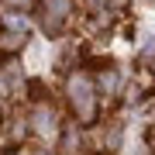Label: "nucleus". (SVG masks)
<instances>
[{
    "label": "nucleus",
    "instance_id": "obj_5",
    "mask_svg": "<svg viewBox=\"0 0 155 155\" xmlns=\"http://www.w3.org/2000/svg\"><path fill=\"white\" fill-rule=\"evenodd\" d=\"M93 86H97V93H104V97H117V90H121V72L117 69H104L93 79Z\"/></svg>",
    "mask_w": 155,
    "mask_h": 155
},
{
    "label": "nucleus",
    "instance_id": "obj_11",
    "mask_svg": "<svg viewBox=\"0 0 155 155\" xmlns=\"http://www.w3.org/2000/svg\"><path fill=\"white\" fill-rule=\"evenodd\" d=\"M141 4H145V7H155V0H141Z\"/></svg>",
    "mask_w": 155,
    "mask_h": 155
},
{
    "label": "nucleus",
    "instance_id": "obj_6",
    "mask_svg": "<svg viewBox=\"0 0 155 155\" xmlns=\"http://www.w3.org/2000/svg\"><path fill=\"white\" fill-rule=\"evenodd\" d=\"M4 79H7V93H21L24 90V69H21V62H7L4 66Z\"/></svg>",
    "mask_w": 155,
    "mask_h": 155
},
{
    "label": "nucleus",
    "instance_id": "obj_3",
    "mask_svg": "<svg viewBox=\"0 0 155 155\" xmlns=\"http://www.w3.org/2000/svg\"><path fill=\"white\" fill-rule=\"evenodd\" d=\"M72 14V0H45V28L52 35L62 31V24L69 21Z\"/></svg>",
    "mask_w": 155,
    "mask_h": 155
},
{
    "label": "nucleus",
    "instance_id": "obj_7",
    "mask_svg": "<svg viewBox=\"0 0 155 155\" xmlns=\"http://www.w3.org/2000/svg\"><path fill=\"white\" fill-rule=\"evenodd\" d=\"M24 38H28V31L7 28L4 35H0V48H4V52H17V48H24Z\"/></svg>",
    "mask_w": 155,
    "mask_h": 155
},
{
    "label": "nucleus",
    "instance_id": "obj_9",
    "mask_svg": "<svg viewBox=\"0 0 155 155\" xmlns=\"http://www.w3.org/2000/svg\"><path fill=\"white\" fill-rule=\"evenodd\" d=\"M107 4H110V0H86V7H90L93 14H104V11H107Z\"/></svg>",
    "mask_w": 155,
    "mask_h": 155
},
{
    "label": "nucleus",
    "instance_id": "obj_2",
    "mask_svg": "<svg viewBox=\"0 0 155 155\" xmlns=\"http://www.w3.org/2000/svg\"><path fill=\"white\" fill-rule=\"evenodd\" d=\"M28 124H31V131H35V138H41V141H48V145H55L59 138V114H55V107H48V104H38L31 110L28 117Z\"/></svg>",
    "mask_w": 155,
    "mask_h": 155
},
{
    "label": "nucleus",
    "instance_id": "obj_1",
    "mask_svg": "<svg viewBox=\"0 0 155 155\" xmlns=\"http://www.w3.org/2000/svg\"><path fill=\"white\" fill-rule=\"evenodd\" d=\"M66 97L72 104V114H76V124H93L97 121V86L90 72H72L66 83Z\"/></svg>",
    "mask_w": 155,
    "mask_h": 155
},
{
    "label": "nucleus",
    "instance_id": "obj_8",
    "mask_svg": "<svg viewBox=\"0 0 155 155\" xmlns=\"http://www.w3.org/2000/svg\"><path fill=\"white\" fill-rule=\"evenodd\" d=\"M4 24H7V28H14V31H28V17H17V14H11Z\"/></svg>",
    "mask_w": 155,
    "mask_h": 155
},
{
    "label": "nucleus",
    "instance_id": "obj_4",
    "mask_svg": "<svg viewBox=\"0 0 155 155\" xmlns=\"http://www.w3.org/2000/svg\"><path fill=\"white\" fill-rule=\"evenodd\" d=\"M55 148H59V152H86V148H83V134H79V124H76V121L66 124V127H59Z\"/></svg>",
    "mask_w": 155,
    "mask_h": 155
},
{
    "label": "nucleus",
    "instance_id": "obj_10",
    "mask_svg": "<svg viewBox=\"0 0 155 155\" xmlns=\"http://www.w3.org/2000/svg\"><path fill=\"white\" fill-rule=\"evenodd\" d=\"M7 4H11V7H21V11H28V7L35 4V0H7Z\"/></svg>",
    "mask_w": 155,
    "mask_h": 155
}]
</instances>
